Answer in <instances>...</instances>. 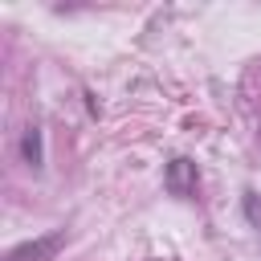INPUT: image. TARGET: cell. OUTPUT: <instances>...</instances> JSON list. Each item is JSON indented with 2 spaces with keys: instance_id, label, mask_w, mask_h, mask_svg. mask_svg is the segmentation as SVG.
<instances>
[{
  "instance_id": "cell-1",
  "label": "cell",
  "mask_w": 261,
  "mask_h": 261,
  "mask_svg": "<svg viewBox=\"0 0 261 261\" xmlns=\"http://www.w3.org/2000/svg\"><path fill=\"white\" fill-rule=\"evenodd\" d=\"M61 245H65V228H53V232H45V237H33V241L8 249L4 261H53Z\"/></svg>"
},
{
  "instance_id": "cell-2",
  "label": "cell",
  "mask_w": 261,
  "mask_h": 261,
  "mask_svg": "<svg viewBox=\"0 0 261 261\" xmlns=\"http://www.w3.org/2000/svg\"><path fill=\"white\" fill-rule=\"evenodd\" d=\"M196 184H200V175H196V163L192 159H171L167 163V171H163V188L171 192V196H179V200H192L196 196Z\"/></svg>"
},
{
  "instance_id": "cell-3",
  "label": "cell",
  "mask_w": 261,
  "mask_h": 261,
  "mask_svg": "<svg viewBox=\"0 0 261 261\" xmlns=\"http://www.w3.org/2000/svg\"><path fill=\"white\" fill-rule=\"evenodd\" d=\"M20 159H24L33 171H41V163H45V139H41V126H29V130L20 135Z\"/></svg>"
}]
</instances>
